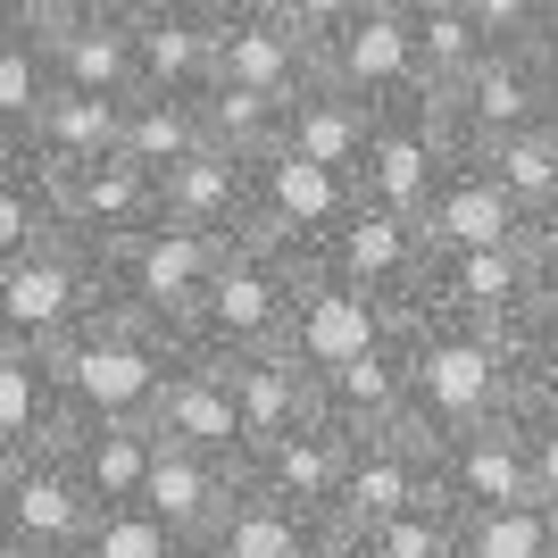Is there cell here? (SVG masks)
Here are the masks:
<instances>
[{"mask_svg":"<svg viewBox=\"0 0 558 558\" xmlns=\"http://www.w3.org/2000/svg\"><path fill=\"white\" fill-rule=\"evenodd\" d=\"M409 367H417L409 425H417L425 442H450L466 425L517 417V375H525L517 333L450 326V317H409Z\"/></svg>","mask_w":558,"mask_h":558,"instance_id":"cell-1","label":"cell"},{"mask_svg":"<svg viewBox=\"0 0 558 558\" xmlns=\"http://www.w3.org/2000/svg\"><path fill=\"white\" fill-rule=\"evenodd\" d=\"M308 258H292L283 242H258V233H242L226 251V267H217L209 301H201V317H192L184 350H201V359H267V350L292 342V317H301V292H308Z\"/></svg>","mask_w":558,"mask_h":558,"instance_id":"cell-2","label":"cell"},{"mask_svg":"<svg viewBox=\"0 0 558 558\" xmlns=\"http://www.w3.org/2000/svg\"><path fill=\"white\" fill-rule=\"evenodd\" d=\"M50 359H59L75 425H100V417H150V400H159V384L175 375L184 342L159 333V326H142V317H125V308H100L93 326L68 333Z\"/></svg>","mask_w":558,"mask_h":558,"instance_id":"cell-3","label":"cell"},{"mask_svg":"<svg viewBox=\"0 0 558 558\" xmlns=\"http://www.w3.org/2000/svg\"><path fill=\"white\" fill-rule=\"evenodd\" d=\"M109 301V258L84 251L75 233L43 242L34 258H9L0 267V342H25V350H59L68 333H84Z\"/></svg>","mask_w":558,"mask_h":558,"instance_id":"cell-4","label":"cell"},{"mask_svg":"<svg viewBox=\"0 0 558 558\" xmlns=\"http://www.w3.org/2000/svg\"><path fill=\"white\" fill-rule=\"evenodd\" d=\"M226 251L233 242H217V233L159 217L150 233H134V242L109 258V301L125 308V317H142V326H159V333L184 342L201 301H209V283H217V267H226Z\"/></svg>","mask_w":558,"mask_h":558,"instance_id":"cell-5","label":"cell"},{"mask_svg":"<svg viewBox=\"0 0 558 558\" xmlns=\"http://www.w3.org/2000/svg\"><path fill=\"white\" fill-rule=\"evenodd\" d=\"M100 500L84 492L68 442L34 459H0V558H75L93 534Z\"/></svg>","mask_w":558,"mask_h":558,"instance_id":"cell-6","label":"cell"},{"mask_svg":"<svg viewBox=\"0 0 558 558\" xmlns=\"http://www.w3.org/2000/svg\"><path fill=\"white\" fill-rule=\"evenodd\" d=\"M442 125L459 150H500V142L534 134V125H558V68L534 43L492 50L484 68L442 93Z\"/></svg>","mask_w":558,"mask_h":558,"instance_id":"cell-7","label":"cell"},{"mask_svg":"<svg viewBox=\"0 0 558 558\" xmlns=\"http://www.w3.org/2000/svg\"><path fill=\"white\" fill-rule=\"evenodd\" d=\"M350 209H359V184L350 175H333V167L301 159V150H267V159H251V233L258 242H283L292 258H326V242L350 226Z\"/></svg>","mask_w":558,"mask_h":558,"instance_id":"cell-8","label":"cell"},{"mask_svg":"<svg viewBox=\"0 0 558 558\" xmlns=\"http://www.w3.org/2000/svg\"><path fill=\"white\" fill-rule=\"evenodd\" d=\"M450 159H459V142H450V125H442V93H409V100H392V109H375L359 201L425 217V201H434V184L450 175Z\"/></svg>","mask_w":558,"mask_h":558,"instance_id":"cell-9","label":"cell"},{"mask_svg":"<svg viewBox=\"0 0 558 558\" xmlns=\"http://www.w3.org/2000/svg\"><path fill=\"white\" fill-rule=\"evenodd\" d=\"M425 267H434L425 226H417V217H400V209H375V201H359V209H350V226L333 233L326 258H317V276H333V283H350V292L384 301L392 317H417Z\"/></svg>","mask_w":558,"mask_h":558,"instance_id":"cell-10","label":"cell"},{"mask_svg":"<svg viewBox=\"0 0 558 558\" xmlns=\"http://www.w3.org/2000/svg\"><path fill=\"white\" fill-rule=\"evenodd\" d=\"M534 258L542 242H500V251H434L417 292V317H450V326H492L517 333L525 301H534Z\"/></svg>","mask_w":558,"mask_h":558,"instance_id":"cell-11","label":"cell"},{"mask_svg":"<svg viewBox=\"0 0 558 558\" xmlns=\"http://www.w3.org/2000/svg\"><path fill=\"white\" fill-rule=\"evenodd\" d=\"M317 75L333 93L367 100V109H392V100L425 93V68H417V17L409 0H367L359 17L317 50Z\"/></svg>","mask_w":558,"mask_h":558,"instance_id":"cell-12","label":"cell"},{"mask_svg":"<svg viewBox=\"0 0 558 558\" xmlns=\"http://www.w3.org/2000/svg\"><path fill=\"white\" fill-rule=\"evenodd\" d=\"M417 500H442V466H434V442L417 425H392V434H359L342 475V500H333V542L367 534L384 517L417 509Z\"/></svg>","mask_w":558,"mask_h":558,"instance_id":"cell-13","label":"cell"},{"mask_svg":"<svg viewBox=\"0 0 558 558\" xmlns=\"http://www.w3.org/2000/svg\"><path fill=\"white\" fill-rule=\"evenodd\" d=\"M434 466H442V500L459 517L534 500V434H525V417H492V425H466V434L434 442Z\"/></svg>","mask_w":558,"mask_h":558,"instance_id":"cell-14","label":"cell"},{"mask_svg":"<svg viewBox=\"0 0 558 558\" xmlns=\"http://www.w3.org/2000/svg\"><path fill=\"white\" fill-rule=\"evenodd\" d=\"M392 333H400V317H392L384 301H367V292H350V283H333V276H308L283 359H292V367H308V384H326V375H342L350 359L384 350Z\"/></svg>","mask_w":558,"mask_h":558,"instance_id":"cell-15","label":"cell"},{"mask_svg":"<svg viewBox=\"0 0 558 558\" xmlns=\"http://www.w3.org/2000/svg\"><path fill=\"white\" fill-rule=\"evenodd\" d=\"M350 450H359V434L350 425H333L326 409L301 425V434H283V442H267L242 475H251L267 500H283V509H301L308 525H326L333 534V500H342V475H350Z\"/></svg>","mask_w":558,"mask_h":558,"instance_id":"cell-16","label":"cell"},{"mask_svg":"<svg viewBox=\"0 0 558 558\" xmlns=\"http://www.w3.org/2000/svg\"><path fill=\"white\" fill-rule=\"evenodd\" d=\"M425 242L434 251H500V242H542L534 217L509 201V184L492 175V159H475V150H459L450 159V175L434 184V201H425Z\"/></svg>","mask_w":558,"mask_h":558,"instance_id":"cell-17","label":"cell"},{"mask_svg":"<svg viewBox=\"0 0 558 558\" xmlns=\"http://www.w3.org/2000/svg\"><path fill=\"white\" fill-rule=\"evenodd\" d=\"M59 192H68V233L84 242V251H100V258H117L134 233H150V226L167 217L159 175H150V167H134L125 150H117V159H100V167L59 175Z\"/></svg>","mask_w":558,"mask_h":558,"instance_id":"cell-18","label":"cell"},{"mask_svg":"<svg viewBox=\"0 0 558 558\" xmlns=\"http://www.w3.org/2000/svg\"><path fill=\"white\" fill-rule=\"evenodd\" d=\"M150 434H159V442H184V450H217V459L242 466V400H233L226 359L184 350L175 375L159 384V400H150Z\"/></svg>","mask_w":558,"mask_h":558,"instance_id":"cell-19","label":"cell"},{"mask_svg":"<svg viewBox=\"0 0 558 558\" xmlns=\"http://www.w3.org/2000/svg\"><path fill=\"white\" fill-rule=\"evenodd\" d=\"M242 500V466L217 459V450H184V442H159V459H150V484H142V509L167 517L175 534L201 550L209 542V525Z\"/></svg>","mask_w":558,"mask_h":558,"instance_id":"cell-20","label":"cell"},{"mask_svg":"<svg viewBox=\"0 0 558 558\" xmlns=\"http://www.w3.org/2000/svg\"><path fill=\"white\" fill-rule=\"evenodd\" d=\"M68 384H59V359L25 342H0V459H34V450L68 442Z\"/></svg>","mask_w":558,"mask_h":558,"instance_id":"cell-21","label":"cell"},{"mask_svg":"<svg viewBox=\"0 0 558 558\" xmlns=\"http://www.w3.org/2000/svg\"><path fill=\"white\" fill-rule=\"evenodd\" d=\"M217 84L301 100L317 84V43L283 17H233V25H217Z\"/></svg>","mask_w":558,"mask_h":558,"instance_id":"cell-22","label":"cell"},{"mask_svg":"<svg viewBox=\"0 0 558 558\" xmlns=\"http://www.w3.org/2000/svg\"><path fill=\"white\" fill-rule=\"evenodd\" d=\"M409 392H417V367H409V317H400V333L384 350L350 359L342 375L317 384V409L350 434H392V425H409Z\"/></svg>","mask_w":558,"mask_h":558,"instance_id":"cell-23","label":"cell"},{"mask_svg":"<svg viewBox=\"0 0 558 558\" xmlns=\"http://www.w3.org/2000/svg\"><path fill=\"white\" fill-rule=\"evenodd\" d=\"M9 17H0V142H25L43 125V109L68 84H59V43H50V25L17 0H0Z\"/></svg>","mask_w":558,"mask_h":558,"instance_id":"cell-24","label":"cell"},{"mask_svg":"<svg viewBox=\"0 0 558 558\" xmlns=\"http://www.w3.org/2000/svg\"><path fill=\"white\" fill-rule=\"evenodd\" d=\"M159 201L175 226H201L217 233V242H242L251 233V159H233V150H201V159H184L175 175H159Z\"/></svg>","mask_w":558,"mask_h":558,"instance_id":"cell-25","label":"cell"},{"mask_svg":"<svg viewBox=\"0 0 558 558\" xmlns=\"http://www.w3.org/2000/svg\"><path fill=\"white\" fill-rule=\"evenodd\" d=\"M68 459L84 475L100 509H134L142 484H150V459H159V434L150 417H100V425H68Z\"/></svg>","mask_w":558,"mask_h":558,"instance_id":"cell-26","label":"cell"},{"mask_svg":"<svg viewBox=\"0 0 558 558\" xmlns=\"http://www.w3.org/2000/svg\"><path fill=\"white\" fill-rule=\"evenodd\" d=\"M233 400H242V466L267 442H283V434H301V425L317 417V384H308V367H292L283 350L233 359Z\"/></svg>","mask_w":558,"mask_h":558,"instance_id":"cell-27","label":"cell"},{"mask_svg":"<svg viewBox=\"0 0 558 558\" xmlns=\"http://www.w3.org/2000/svg\"><path fill=\"white\" fill-rule=\"evenodd\" d=\"M326 550H333L326 525H308L301 509L267 500L251 475H242V500H233L209 525V542H201V558H326Z\"/></svg>","mask_w":558,"mask_h":558,"instance_id":"cell-28","label":"cell"},{"mask_svg":"<svg viewBox=\"0 0 558 558\" xmlns=\"http://www.w3.org/2000/svg\"><path fill=\"white\" fill-rule=\"evenodd\" d=\"M9 150H34L50 175H75V167H100L125 150V100H100V93H59L43 109V125Z\"/></svg>","mask_w":558,"mask_h":558,"instance_id":"cell-29","label":"cell"},{"mask_svg":"<svg viewBox=\"0 0 558 558\" xmlns=\"http://www.w3.org/2000/svg\"><path fill=\"white\" fill-rule=\"evenodd\" d=\"M68 233V192L34 150H9L0 142V267L9 258H34L43 242Z\"/></svg>","mask_w":558,"mask_h":558,"instance_id":"cell-30","label":"cell"},{"mask_svg":"<svg viewBox=\"0 0 558 558\" xmlns=\"http://www.w3.org/2000/svg\"><path fill=\"white\" fill-rule=\"evenodd\" d=\"M367 134H375V109H367V100H350V93H333L326 75H317V84L292 100L283 150H301V159H317V167H333V175L359 184V167H367Z\"/></svg>","mask_w":558,"mask_h":558,"instance_id":"cell-31","label":"cell"},{"mask_svg":"<svg viewBox=\"0 0 558 558\" xmlns=\"http://www.w3.org/2000/svg\"><path fill=\"white\" fill-rule=\"evenodd\" d=\"M50 43H59V84H68V93H100V100H134L142 93V43H134L125 17L68 25V34H50Z\"/></svg>","mask_w":558,"mask_h":558,"instance_id":"cell-32","label":"cell"},{"mask_svg":"<svg viewBox=\"0 0 558 558\" xmlns=\"http://www.w3.org/2000/svg\"><path fill=\"white\" fill-rule=\"evenodd\" d=\"M134 43H142V93H175V100L217 93V25L209 17L134 25Z\"/></svg>","mask_w":558,"mask_h":558,"instance_id":"cell-33","label":"cell"},{"mask_svg":"<svg viewBox=\"0 0 558 558\" xmlns=\"http://www.w3.org/2000/svg\"><path fill=\"white\" fill-rule=\"evenodd\" d=\"M209 150V109L175 93H134L125 100V159L150 167V175H175L184 159Z\"/></svg>","mask_w":558,"mask_h":558,"instance_id":"cell-34","label":"cell"},{"mask_svg":"<svg viewBox=\"0 0 558 558\" xmlns=\"http://www.w3.org/2000/svg\"><path fill=\"white\" fill-rule=\"evenodd\" d=\"M409 17H417V68H425V93H450L466 75L492 59L484 25L466 17V0H409Z\"/></svg>","mask_w":558,"mask_h":558,"instance_id":"cell-35","label":"cell"},{"mask_svg":"<svg viewBox=\"0 0 558 558\" xmlns=\"http://www.w3.org/2000/svg\"><path fill=\"white\" fill-rule=\"evenodd\" d=\"M492 159V175L509 184V201L534 217V233H558V125H534V134L500 142V150H475Z\"/></svg>","mask_w":558,"mask_h":558,"instance_id":"cell-36","label":"cell"},{"mask_svg":"<svg viewBox=\"0 0 558 558\" xmlns=\"http://www.w3.org/2000/svg\"><path fill=\"white\" fill-rule=\"evenodd\" d=\"M201 109H209V142L233 150V159H267V150H283V125H292V100L242 93V84H217Z\"/></svg>","mask_w":558,"mask_h":558,"instance_id":"cell-37","label":"cell"},{"mask_svg":"<svg viewBox=\"0 0 558 558\" xmlns=\"http://www.w3.org/2000/svg\"><path fill=\"white\" fill-rule=\"evenodd\" d=\"M459 525L466 517L450 509V500H417V509L384 517V525H367V534H350L342 550L350 558H459Z\"/></svg>","mask_w":558,"mask_h":558,"instance_id":"cell-38","label":"cell"},{"mask_svg":"<svg viewBox=\"0 0 558 558\" xmlns=\"http://www.w3.org/2000/svg\"><path fill=\"white\" fill-rule=\"evenodd\" d=\"M459 558H558V509L550 500H517V509L466 517Z\"/></svg>","mask_w":558,"mask_h":558,"instance_id":"cell-39","label":"cell"},{"mask_svg":"<svg viewBox=\"0 0 558 558\" xmlns=\"http://www.w3.org/2000/svg\"><path fill=\"white\" fill-rule=\"evenodd\" d=\"M75 558H201V550H192L167 517H150V509L134 500V509H100Z\"/></svg>","mask_w":558,"mask_h":558,"instance_id":"cell-40","label":"cell"},{"mask_svg":"<svg viewBox=\"0 0 558 558\" xmlns=\"http://www.w3.org/2000/svg\"><path fill=\"white\" fill-rule=\"evenodd\" d=\"M517 350H525V359H558V233H542L534 301H525V317H517Z\"/></svg>","mask_w":558,"mask_h":558,"instance_id":"cell-41","label":"cell"},{"mask_svg":"<svg viewBox=\"0 0 558 558\" xmlns=\"http://www.w3.org/2000/svg\"><path fill=\"white\" fill-rule=\"evenodd\" d=\"M466 17L484 25V43H492V50H517V43H542L550 0H466Z\"/></svg>","mask_w":558,"mask_h":558,"instance_id":"cell-42","label":"cell"},{"mask_svg":"<svg viewBox=\"0 0 558 558\" xmlns=\"http://www.w3.org/2000/svg\"><path fill=\"white\" fill-rule=\"evenodd\" d=\"M17 9H34L50 34H68V25H109V17L134 25V0H17Z\"/></svg>","mask_w":558,"mask_h":558,"instance_id":"cell-43","label":"cell"},{"mask_svg":"<svg viewBox=\"0 0 558 558\" xmlns=\"http://www.w3.org/2000/svg\"><path fill=\"white\" fill-rule=\"evenodd\" d=\"M359 9H367V0H283L276 17H283V25H301L308 43L326 50V43H333V34H342V25H350V17H359Z\"/></svg>","mask_w":558,"mask_h":558,"instance_id":"cell-44","label":"cell"},{"mask_svg":"<svg viewBox=\"0 0 558 558\" xmlns=\"http://www.w3.org/2000/svg\"><path fill=\"white\" fill-rule=\"evenodd\" d=\"M517 417L558 425V359H525V375H517Z\"/></svg>","mask_w":558,"mask_h":558,"instance_id":"cell-45","label":"cell"},{"mask_svg":"<svg viewBox=\"0 0 558 558\" xmlns=\"http://www.w3.org/2000/svg\"><path fill=\"white\" fill-rule=\"evenodd\" d=\"M525 434H534V500H550V509H558V425L525 417Z\"/></svg>","mask_w":558,"mask_h":558,"instance_id":"cell-46","label":"cell"},{"mask_svg":"<svg viewBox=\"0 0 558 558\" xmlns=\"http://www.w3.org/2000/svg\"><path fill=\"white\" fill-rule=\"evenodd\" d=\"M175 17H209V0H134V25H175Z\"/></svg>","mask_w":558,"mask_h":558,"instance_id":"cell-47","label":"cell"},{"mask_svg":"<svg viewBox=\"0 0 558 558\" xmlns=\"http://www.w3.org/2000/svg\"><path fill=\"white\" fill-rule=\"evenodd\" d=\"M283 0H209V25H233V17H276Z\"/></svg>","mask_w":558,"mask_h":558,"instance_id":"cell-48","label":"cell"},{"mask_svg":"<svg viewBox=\"0 0 558 558\" xmlns=\"http://www.w3.org/2000/svg\"><path fill=\"white\" fill-rule=\"evenodd\" d=\"M534 50H542V59L558 68V0H550V25H542V43H534Z\"/></svg>","mask_w":558,"mask_h":558,"instance_id":"cell-49","label":"cell"},{"mask_svg":"<svg viewBox=\"0 0 558 558\" xmlns=\"http://www.w3.org/2000/svg\"><path fill=\"white\" fill-rule=\"evenodd\" d=\"M326 558H350V550H342V542H333V550H326Z\"/></svg>","mask_w":558,"mask_h":558,"instance_id":"cell-50","label":"cell"}]
</instances>
